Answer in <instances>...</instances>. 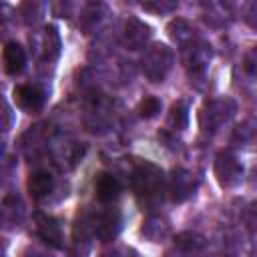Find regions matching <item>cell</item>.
Segmentation results:
<instances>
[{
  "mask_svg": "<svg viewBox=\"0 0 257 257\" xmlns=\"http://www.w3.org/2000/svg\"><path fill=\"white\" fill-rule=\"evenodd\" d=\"M133 191L137 195V201L143 209L153 211L163 203V197L167 193V179L161 167H157L151 161H143L133 169Z\"/></svg>",
  "mask_w": 257,
  "mask_h": 257,
  "instance_id": "cell-1",
  "label": "cell"
},
{
  "mask_svg": "<svg viewBox=\"0 0 257 257\" xmlns=\"http://www.w3.org/2000/svg\"><path fill=\"white\" fill-rule=\"evenodd\" d=\"M237 112V102L231 96L209 98L199 110V126L205 135H215L221 131Z\"/></svg>",
  "mask_w": 257,
  "mask_h": 257,
  "instance_id": "cell-2",
  "label": "cell"
},
{
  "mask_svg": "<svg viewBox=\"0 0 257 257\" xmlns=\"http://www.w3.org/2000/svg\"><path fill=\"white\" fill-rule=\"evenodd\" d=\"M175 64V52L169 44L153 42L141 56V70L151 82H163Z\"/></svg>",
  "mask_w": 257,
  "mask_h": 257,
  "instance_id": "cell-3",
  "label": "cell"
},
{
  "mask_svg": "<svg viewBox=\"0 0 257 257\" xmlns=\"http://www.w3.org/2000/svg\"><path fill=\"white\" fill-rule=\"evenodd\" d=\"M211 58H213V50H211V44H207L205 40H197L195 44L183 50V64H185V70L191 82L205 78Z\"/></svg>",
  "mask_w": 257,
  "mask_h": 257,
  "instance_id": "cell-4",
  "label": "cell"
},
{
  "mask_svg": "<svg viewBox=\"0 0 257 257\" xmlns=\"http://www.w3.org/2000/svg\"><path fill=\"white\" fill-rule=\"evenodd\" d=\"M213 173H215L217 183L223 189H233V187L241 185V181H243V165H241V161L233 153H227V151L217 153L215 163H213Z\"/></svg>",
  "mask_w": 257,
  "mask_h": 257,
  "instance_id": "cell-5",
  "label": "cell"
},
{
  "mask_svg": "<svg viewBox=\"0 0 257 257\" xmlns=\"http://www.w3.org/2000/svg\"><path fill=\"white\" fill-rule=\"evenodd\" d=\"M197 177L183 167H175L167 181V193L171 195L173 203H185L189 201L197 191Z\"/></svg>",
  "mask_w": 257,
  "mask_h": 257,
  "instance_id": "cell-6",
  "label": "cell"
},
{
  "mask_svg": "<svg viewBox=\"0 0 257 257\" xmlns=\"http://www.w3.org/2000/svg\"><path fill=\"white\" fill-rule=\"evenodd\" d=\"M14 96V104L24 110V112H40L46 104V98H48V90L42 86V84H36V82H30V84H20L14 88L12 92Z\"/></svg>",
  "mask_w": 257,
  "mask_h": 257,
  "instance_id": "cell-7",
  "label": "cell"
},
{
  "mask_svg": "<svg viewBox=\"0 0 257 257\" xmlns=\"http://www.w3.org/2000/svg\"><path fill=\"white\" fill-rule=\"evenodd\" d=\"M151 26L137 18V16H128L122 22V30H120V42L124 48L128 50H141L147 46V42L151 40Z\"/></svg>",
  "mask_w": 257,
  "mask_h": 257,
  "instance_id": "cell-8",
  "label": "cell"
},
{
  "mask_svg": "<svg viewBox=\"0 0 257 257\" xmlns=\"http://www.w3.org/2000/svg\"><path fill=\"white\" fill-rule=\"evenodd\" d=\"M122 229V215L118 209L110 207L94 215V237L102 243H110L118 237Z\"/></svg>",
  "mask_w": 257,
  "mask_h": 257,
  "instance_id": "cell-9",
  "label": "cell"
},
{
  "mask_svg": "<svg viewBox=\"0 0 257 257\" xmlns=\"http://www.w3.org/2000/svg\"><path fill=\"white\" fill-rule=\"evenodd\" d=\"M94 237V215L88 209H82L76 215L74 221V233H72V247H74V255L84 257L90 249V241Z\"/></svg>",
  "mask_w": 257,
  "mask_h": 257,
  "instance_id": "cell-10",
  "label": "cell"
},
{
  "mask_svg": "<svg viewBox=\"0 0 257 257\" xmlns=\"http://www.w3.org/2000/svg\"><path fill=\"white\" fill-rule=\"evenodd\" d=\"M34 227H36V235L50 247L62 249L64 247V233H62V225L56 217L46 215V213H36L34 215Z\"/></svg>",
  "mask_w": 257,
  "mask_h": 257,
  "instance_id": "cell-11",
  "label": "cell"
},
{
  "mask_svg": "<svg viewBox=\"0 0 257 257\" xmlns=\"http://www.w3.org/2000/svg\"><path fill=\"white\" fill-rule=\"evenodd\" d=\"M141 235L151 243H161L171 235V221L161 213H151L141 225Z\"/></svg>",
  "mask_w": 257,
  "mask_h": 257,
  "instance_id": "cell-12",
  "label": "cell"
},
{
  "mask_svg": "<svg viewBox=\"0 0 257 257\" xmlns=\"http://www.w3.org/2000/svg\"><path fill=\"white\" fill-rule=\"evenodd\" d=\"M108 16V8L100 2H90L80 10L78 16V26L84 34H92L100 28V24L104 22V18Z\"/></svg>",
  "mask_w": 257,
  "mask_h": 257,
  "instance_id": "cell-13",
  "label": "cell"
},
{
  "mask_svg": "<svg viewBox=\"0 0 257 257\" xmlns=\"http://www.w3.org/2000/svg\"><path fill=\"white\" fill-rule=\"evenodd\" d=\"M225 251L229 257H251L253 243L245 229H229L225 235Z\"/></svg>",
  "mask_w": 257,
  "mask_h": 257,
  "instance_id": "cell-14",
  "label": "cell"
},
{
  "mask_svg": "<svg viewBox=\"0 0 257 257\" xmlns=\"http://www.w3.org/2000/svg\"><path fill=\"white\" fill-rule=\"evenodd\" d=\"M118 195H120V183H118V179L114 175H110V173H98L94 177V197L100 203L108 205V203L116 201Z\"/></svg>",
  "mask_w": 257,
  "mask_h": 257,
  "instance_id": "cell-15",
  "label": "cell"
},
{
  "mask_svg": "<svg viewBox=\"0 0 257 257\" xmlns=\"http://www.w3.org/2000/svg\"><path fill=\"white\" fill-rule=\"evenodd\" d=\"M2 62H4V70H6V74L16 76V74H20V72L24 70V66H26V50H24L18 42L10 40V42L4 44V50H2Z\"/></svg>",
  "mask_w": 257,
  "mask_h": 257,
  "instance_id": "cell-16",
  "label": "cell"
},
{
  "mask_svg": "<svg viewBox=\"0 0 257 257\" xmlns=\"http://www.w3.org/2000/svg\"><path fill=\"white\" fill-rule=\"evenodd\" d=\"M167 32H169V38H171L181 50H185L187 46H191V44H195V42L199 40L195 28H193L187 20H183V18L171 20L169 26H167Z\"/></svg>",
  "mask_w": 257,
  "mask_h": 257,
  "instance_id": "cell-17",
  "label": "cell"
},
{
  "mask_svg": "<svg viewBox=\"0 0 257 257\" xmlns=\"http://www.w3.org/2000/svg\"><path fill=\"white\" fill-rule=\"evenodd\" d=\"M175 249L185 257H199L205 249V237L193 231H183L175 239Z\"/></svg>",
  "mask_w": 257,
  "mask_h": 257,
  "instance_id": "cell-18",
  "label": "cell"
},
{
  "mask_svg": "<svg viewBox=\"0 0 257 257\" xmlns=\"http://www.w3.org/2000/svg\"><path fill=\"white\" fill-rule=\"evenodd\" d=\"M28 191L34 199H42V197H48L54 189V177L44 171V169H38V171H32L30 177H28Z\"/></svg>",
  "mask_w": 257,
  "mask_h": 257,
  "instance_id": "cell-19",
  "label": "cell"
},
{
  "mask_svg": "<svg viewBox=\"0 0 257 257\" xmlns=\"http://www.w3.org/2000/svg\"><path fill=\"white\" fill-rule=\"evenodd\" d=\"M2 219L8 227H18L24 219V203L16 195H8L2 201Z\"/></svg>",
  "mask_w": 257,
  "mask_h": 257,
  "instance_id": "cell-20",
  "label": "cell"
},
{
  "mask_svg": "<svg viewBox=\"0 0 257 257\" xmlns=\"http://www.w3.org/2000/svg\"><path fill=\"white\" fill-rule=\"evenodd\" d=\"M60 48H62V42H60L58 28L52 24L46 26L42 30V58L48 62H54L60 54Z\"/></svg>",
  "mask_w": 257,
  "mask_h": 257,
  "instance_id": "cell-21",
  "label": "cell"
},
{
  "mask_svg": "<svg viewBox=\"0 0 257 257\" xmlns=\"http://www.w3.org/2000/svg\"><path fill=\"white\" fill-rule=\"evenodd\" d=\"M203 18L213 28H223L229 24V4L223 2H209L203 6Z\"/></svg>",
  "mask_w": 257,
  "mask_h": 257,
  "instance_id": "cell-22",
  "label": "cell"
},
{
  "mask_svg": "<svg viewBox=\"0 0 257 257\" xmlns=\"http://www.w3.org/2000/svg\"><path fill=\"white\" fill-rule=\"evenodd\" d=\"M167 124L173 128V131H183L187 128L189 124V106L185 100H177L173 102L171 110H169V116H167Z\"/></svg>",
  "mask_w": 257,
  "mask_h": 257,
  "instance_id": "cell-23",
  "label": "cell"
},
{
  "mask_svg": "<svg viewBox=\"0 0 257 257\" xmlns=\"http://www.w3.org/2000/svg\"><path fill=\"white\" fill-rule=\"evenodd\" d=\"M44 12H46V4L44 2H24L22 6H20V16H22V20L26 22V24H36V22H40L42 20V16H44Z\"/></svg>",
  "mask_w": 257,
  "mask_h": 257,
  "instance_id": "cell-24",
  "label": "cell"
},
{
  "mask_svg": "<svg viewBox=\"0 0 257 257\" xmlns=\"http://www.w3.org/2000/svg\"><path fill=\"white\" fill-rule=\"evenodd\" d=\"M161 112V100L157 96H145L141 102H139V114L147 120L155 118L157 114Z\"/></svg>",
  "mask_w": 257,
  "mask_h": 257,
  "instance_id": "cell-25",
  "label": "cell"
},
{
  "mask_svg": "<svg viewBox=\"0 0 257 257\" xmlns=\"http://www.w3.org/2000/svg\"><path fill=\"white\" fill-rule=\"evenodd\" d=\"M177 2L173 0H149V2H143L141 8L147 10V12H155V14H169L173 10H177Z\"/></svg>",
  "mask_w": 257,
  "mask_h": 257,
  "instance_id": "cell-26",
  "label": "cell"
},
{
  "mask_svg": "<svg viewBox=\"0 0 257 257\" xmlns=\"http://www.w3.org/2000/svg\"><path fill=\"white\" fill-rule=\"evenodd\" d=\"M243 225H245L247 231L257 235V201H251L243 209Z\"/></svg>",
  "mask_w": 257,
  "mask_h": 257,
  "instance_id": "cell-27",
  "label": "cell"
},
{
  "mask_svg": "<svg viewBox=\"0 0 257 257\" xmlns=\"http://www.w3.org/2000/svg\"><path fill=\"white\" fill-rule=\"evenodd\" d=\"M241 12H243V20L247 22V26L257 32V0H251V2L243 4Z\"/></svg>",
  "mask_w": 257,
  "mask_h": 257,
  "instance_id": "cell-28",
  "label": "cell"
},
{
  "mask_svg": "<svg viewBox=\"0 0 257 257\" xmlns=\"http://www.w3.org/2000/svg\"><path fill=\"white\" fill-rule=\"evenodd\" d=\"M243 66L245 70L251 74V76H257V44H253L247 54H245V60H243Z\"/></svg>",
  "mask_w": 257,
  "mask_h": 257,
  "instance_id": "cell-29",
  "label": "cell"
},
{
  "mask_svg": "<svg viewBox=\"0 0 257 257\" xmlns=\"http://www.w3.org/2000/svg\"><path fill=\"white\" fill-rule=\"evenodd\" d=\"M102 257H141V253L133 247H126V245H120V247H114L112 251L104 253Z\"/></svg>",
  "mask_w": 257,
  "mask_h": 257,
  "instance_id": "cell-30",
  "label": "cell"
},
{
  "mask_svg": "<svg viewBox=\"0 0 257 257\" xmlns=\"http://www.w3.org/2000/svg\"><path fill=\"white\" fill-rule=\"evenodd\" d=\"M22 257H52V253H48V249H44V247L30 245V247H26V251L22 253Z\"/></svg>",
  "mask_w": 257,
  "mask_h": 257,
  "instance_id": "cell-31",
  "label": "cell"
},
{
  "mask_svg": "<svg viewBox=\"0 0 257 257\" xmlns=\"http://www.w3.org/2000/svg\"><path fill=\"white\" fill-rule=\"evenodd\" d=\"M165 257H185V255H183V253H179V251L173 247L171 251H167V255H165Z\"/></svg>",
  "mask_w": 257,
  "mask_h": 257,
  "instance_id": "cell-32",
  "label": "cell"
},
{
  "mask_svg": "<svg viewBox=\"0 0 257 257\" xmlns=\"http://www.w3.org/2000/svg\"><path fill=\"white\" fill-rule=\"evenodd\" d=\"M209 257H219V255H209Z\"/></svg>",
  "mask_w": 257,
  "mask_h": 257,
  "instance_id": "cell-33",
  "label": "cell"
}]
</instances>
